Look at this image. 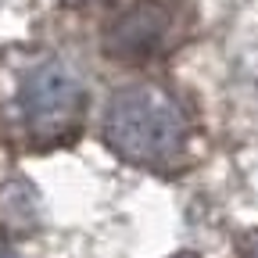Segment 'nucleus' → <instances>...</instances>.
<instances>
[{
	"instance_id": "20e7f679",
	"label": "nucleus",
	"mask_w": 258,
	"mask_h": 258,
	"mask_svg": "<svg viewBox=\"0 0 258 258\" xmlns=\"http://www.w3.org/2000/svg\"><path fill=\"white\" fill-rule=\"evenodd\" d=\"M244 258H258V233L247 240V247H244Z\"/></svg>"
},
{
	"instance_id": "f03ea898",
	"label": "nucleus",
	"mask_w": 258,
	"mask_h": 258,
	"mask_svg": "<svg viewBox=\"0 0 258 258\" xmlns=\"http://www.w3.org/2000/svg\"><path fill=\"white\" fill-rule=\"evenodd\" d=\"M86 90L76 69L57 54H29L15 69L8 115L25 140L54 144L76 137Z\"/></svg>"
},
{
	"instance_id": "f257e3e1",
	"label": "nucleus",
	"mask_w": 258,
	"mask_h": 258,
	"mask_svg": "<svg viewBox=\"0 0 258 258\" xmlns=\"http://www.w3.org/2000/svg\"><path fill=\"white\" fill-rule=\"evenodd\" d=\"M108 147L140 169H172L186 151L190 118L158 86H125L108 101Z\"/></svg>"
},
{
	"instance_id": "39448f33",
	"label": "nucleus",
	"mask_w": 258,
	"mask_h": 258,
	"mask_svg": "<svg viewBox=\"0 0 258 258\" xmlns=\"http://www.w3.org/2000/svg\"><path fill=\"white\" fill-rule=\"evenodd\" d=\"M176 258H194V254H176Z\"/></svg>"
},
{
	"instance_id": "7ed1b4c3",
	"label": "nucleus",
	"mask_w": 258,
	"mask_h": 258,
	"mask_svg": "<svg viewBox=\"0 0 258 258\" xmlns=\"http://www.w3.org/2000/svg\"><path fill=\"white\" fill-rule=\"evenodd\" d=\"M172 15L158 0H137V4L122 8L104 32V50L118 61H144L154 57L169 40Z\"/></svg>"
}]
</instances>
